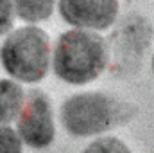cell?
<instances>
[{
	"label": "cell",
	"instance_id": "9c48e42d",
	"mask_svg": "<svg viewBox=\"0 0 154 153\" xmlns=\"http://www.w3.org/2000/svg\"><path fill=\"white\" fill-rule=\"evenodd\" d=\"M22 144L18 132L0 124V153H22Z\"/></svg>",
	"mask_w": 154,
	"mask_h": 153
},
{
	"label": "cell",
	"instance_id": "6da1fadb",
	"mask_svg": "<svg viewBox=\"0 0 154 153\" xmlns=\"http://www.w3.org/2000/svg\"><path fill=\"white\" fill-rule=\"evenodd\" d=\"M108 60V45L100 34L86 29H72L57 38L52 65L61 81L86 85L104 72Z\"/></svg>",
	"mask_w": 154,
	"mask_h": 153
},
{
	"label": "cell",
	"instance_id": "277c9868",
	"mask_svg": "<svg viewBox=\"0 0 154 153\" xmlns=\"http://www.w3.org/2000/svg\"><path fill=\"white\" fill-rule=\"evenodd\" d=\"M18 135L31 148H47L56 137V124L50 99L41 90H31L25 96L18 115Z\"/></svg>",
	"mask_w": 154,
	"mask_h": 153
},
{
	"label": "cell",
	"instance_id": "7a4b0ae2",
	"mask_svg": "<svg viewBox=\"0 0 154 153\" xmlns=\"http://www.w3.org/2000/svg\"><path fill=\"white\" fill-rule=\"evenodd\" d=\"M134 108L102 92H84L68 97L61 106L65 130L74 137L104 133L118 124L127 122Z\"/></svg>",
	"mask_w": 154,
	"mask_h": 153
},
{
	"label": "cell",
	"instance_id": "8992f818",
	"mask_svg": "<svg viewBox=\"0 0 154 153\" xmlns=\"http://www.w3.org/2000/svg\"><path fill=\"white\" fill-rule=\"evenodd\" d=\"M25 103V92L14 79H0V124L18 117Z\"/></svg>",
	"mask_w": 154,
	"mask_h": 153
},
{
	"label": "cell",
	"instance_id": "5b68a950",
	"mask_svg": "<svg viewBox=\"0 0 154 153\" xmlns=\"http://www.w3.org/2000/svg\"><path fill=\"white\" fill-rule=\"evenodd\" d=\"M59 15L75 29L104 31L118 16V0H59Z\"/></svg>",
	"mask_w": 154,
	"mask_h": 153
},
{
	"label": "cell",
	"instance_id": "30bf717a",
	"mask_svg": "<svg viewBox=\"0 0 154 153\" xmlns=\"http://www.w3.org/2000/svg\"><path fill=\"white\" fill-rule=\"evenodd\" d=\"M14 4L13 0H0V36L7 34L14 24Z\"/></svg>",
	"mask_w": 154,
	"mask_h": 153
},
{
	"label": "cell",
	"instance_id": "3957f363",
	"mask_svg": "<svg viewBox=\"0 0 154 153\" xmlns=\"http://www.w3.org/2000/svg\"><path fill=\"white\" fill-rule=\"evenodd\" d=\"M0 61L4 70L16 81L38 83L48 72L50 38L34 25L13 31L0 47Z\"/></svg>",
	"mask_w": 154,
	"mask_h": 153
},
{
	"label": "cell",
	"instance_id": "ba28073f",
	"mask_svg": "<svg viewBox=\"0 0 154 153\" xmlns=\"http://www.w3.org/2000/svg\"><path fill=\"white\" fill-rule=\"evenodd\" d=\"M84 153H131V150L115 137H102L91 142Z\"/></svg>",
	"mask_w": 154,
	"mask_h": 153
},
{
	"label": "cell",
	"instance_id": "52a82bcc",
	"mask_svg": "<svg viewBox=\"0 0 154 153\" xmlns=\"http://www.w3.org/2000/svg\"><path fill=\"white\" fill-rule=\"evenodd\" d=\"M16 15L25 24L45 22L52 16L56 0H13Z\"/></svg>",
	"mask_w": 154,
	"mask_h": 153
}]
</instances>
